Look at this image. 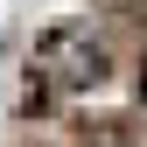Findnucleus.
<instances>
[{
    "label": "nucleus",
    "instance_id": "nucleus-1",
    "mask_svg": "<svg viewBox=\"0 0 147 147\" xmlns=\"http://www.w3.org/2000/svg\"><path fill=\"white\" fill-rule=\"evenodd\" d=\"M112 77V42H105L91 21H63L49 28L42 42L28 49V84H49V91H91Z\"/></svg>",
    "mask_w": 147,
    "mask_h": 147
}]
</instances>
